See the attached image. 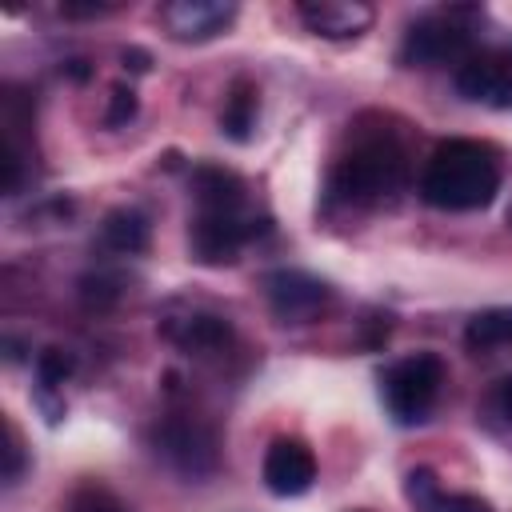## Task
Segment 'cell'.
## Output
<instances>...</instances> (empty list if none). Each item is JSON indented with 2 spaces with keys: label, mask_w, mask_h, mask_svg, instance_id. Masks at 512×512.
Segmentation results:
<instances>
[{
  "label": "cell",
  "mask_w": 512,
  "mask_h": 512,
  "mask_svg": "<svg viewBox=\"0 0 512 512\" xmlns=\"http://www.w3.org/2000/svg\"><path fill=\"white\" fill-rule=\"evenodd\" d=\"M500 192V152L484 140H440L420 172V200L440 212H480Z\"/></svg>",
  "instance_id": "6da1fadb"
},
{
  "label": "cell",
  "mask_w": 512,
  "mask_h": 512,
  "mask_svg": "<svg viewBox=\"0 0 512 512\" xmlns=\"http://www.w3.org/2000/svg\"><path fill=\"white\" fill-rule=\"evenodd\" d=\"M408 180V160L404 148L384 132V136H368L360 144H352V152H344L332 172H328V204L340 208H376L384 200H392L396 192H404Z\"/></svg>",
  "instance_id": "7a4b0ae2"
},
{
  "label": "cell",
  "mask_w": 512,
  "mask_h": 512,
  "mask_svg": "<svg viewBox=\"0 0 512 512\" xmlns=\"http://www.w3.org/2000/svg\"><path fill=\"white\" fill-rule=\"evenodd\" d=\"M440 388H444V360L436 352L400 356L396 364H388L380 372V400H384L388 416L404 428L424 424L432 416Z\"/></svg>",
  "instance_id": "3957f363"
},
{
  "label": "cell",
  "mask_w": 512,
  "mask_h": 512,
  "mask_svg": "<svg viewBox=\"0 0 512 512\" xmlns=\"http://www.w3.org/2000/svg\"><path fill=\"white\" fill-rule=\"evenodd\" d=\"M476 8H440L408 24L400 40V60L408 68H436V64H464L476 48Z\"/></svg>",
  "instance_id": "277c9868"
},
{
  "label": "cell",
  "mask_w": 512,
  "mask_h": 512,
  "mask_svg": "<svg viewBox=\"0 0 512 512\" xmlns=\"http://www.w3.org/2000/svg\"><path fill=\"white\" fill-rule=\"evenodd\" d=\"M152 452L184 480H204L220 468V440L216 432L188 412H168L152 428Z\"/></svg>",
  "instance_id": "5b68a950"
},
{
  "label": "cell",
  "mask_w": 512,
  "mask_h": 512,
  "mask_svg": "<svg viewBox=\"0 0 512 512\" xmlns=\"http://www.w3.org/2000/svg\"><path fill=\"white\" fill-rule=\"evenodd\" d=\"M256 220L244 212V204H232V208H196L192 216V228H188V248L200 264L208 268H224V264H236L240 248L256 236Z\"/></svg>",
  "instance_id": "8992f818"
},
{
  "label": "cell",
  "mask_w": 512,
  "mask_h": 512,
  "mask_svg": "<svg viewBox=\"0 0 512 512\" xmlns=\"http://www.w3.org/2000/svg\"><path fill=\"white\" fill-rule=\"evenodd\" d=\"M456 92L472 104L512 112V48H476L456 64Z\"/></svg>",
  "instance_id": "52a82bcc"
},
{
  "label": "cell",
  "mask_w": 512,
  "mask_h": 512,
  "mask_svg": "<svg viewBox=\"0 0 512 512\" xmlns=\"http://www.w3.org/2000/svg\"><path fill=\"white\" fill-rule=\"evenodd\" d=\"M268 308L280 324H308L328 304V284L304 268H276L264 276Z\"/></svg>",
  "instance_id": "ba28073f"
},
{
  "label": "cell",
  "mask_w": 512,
  "mask_h": 512,
  "mask_svg": "<svg viewBox=\"0 0 512 512\" xmlns=\"http://www.w3.org/2000/svg\"><path fill=\"white\" fill-rule=\"evenodd\" d=\"M156 16L172 40L204 44V40H216L220 32H228V24L236 20V4L232 0H172Z\"/></svg>",
  "instance_id": "9c48e42d"
},
{
  "label": "cell",
  "mask_w": 512,
  "mask_h": 512,
  "mask_svg": "<svg viewBox=\"0 0 512 512\" xmlns=\"http://www.w3.org/2000/svg\"><path fill=\"white\" fill-rule=\"evenodd\" d=\"M160 332L168 344H176L188 356H216L232 344V324L220 312L208 308H184V312H168L160 320Z\"/></svg>",
  "instance_id": "30bf717a"
},
{
  "label": "cell",
  "mask_w": 512,
  "mask_h": 512,
  "mask_svg": "<svg viewBox=\"0 0 512 512\" xmlns=\"http://www.w3.org/2000/svg\"><path fill=\"white\" fill-rule=\"evenodd\" d=\"M260 476H264V488L272 496H304L316 484V456L304 440L280 436V440L268 444Z\"/></svg>",
  "instance_id": "8fae6325"
},
{
  "label": "cell",
  "mask_w": 512,
  "mask_h": 512,
  "mask_svg": "<svg viewBox=\"0 0 512 512\" xmlns=\"http://www.w3.org/2000/svg\"><path fill=\"white\" fill-rule=\"evenodd\" d=\"M296 12L304 28L324 40H356L372 28V8L360 0H308Z\"/></svg>",
  "instance_id": "7c38bea8"
},
{
  "label": "cell",
  "mask_w": 512,
  "mask_h": 512,
  "mask_svg": "<svg viewBox=\"0 0 512 512\" xmlns=\"http://www.w3.org/2000/svg\"><path fill=\"white\" fill-rule=\"evenodd\" d=\"M404 500L412 512H492V504L472 492H448L432 468H412L404 476Z\"/></svg>",
  "instance_id": "4fadbf2b"
},
{
  "label": "cell",
  "mask_w": 512,
  "mask_h": 512,
  "mask_svg": "<svg viewBox=\"0 0 512 512\" xmlns=\"http://www.w3.org/2000/svg\"><path fill=\"white\" fill-rule=\"evenodd\" d=\"M148 236H152L148 216H144L140 208H132V204L112 208V212L104 216V224H100V244H104L108 252H116V256H136V252H144V248H148Z\"/></svg>",
  "instance_id": "5bb4252c"
},
{
  "label": "cell",
  "mask_w": 512,
  "mask_h": 512,
  "mask_svg": "<svg viewBox=\"0 0 512 512\" xmlns=\"http://www.w3.org/2000/svg\"><path fill=\"white\" fill-rule=\"evenodd\" d=\"M256 112H260V100H256V88L248 80H236L228 100H224V112H220V132L236 144H248L252 132H256Z\"/></svg>",
  "instance_id": "9a60e30c"
},
{
  "label": "cell",
  "mask_w": 512,
  "mask_h": 512,
  "mask_svg": "<svg viewBox=\"0 0 512 512\" xmlns=\"http://www.w3.org/2000/svg\"><path fill=\"white\" fill-rule=\"evenodd\" d=\"M464 344L472 352H492L512 344V304L504 308H484L464 324Z\"/></svg>",
  "instance_id": "2e32d148"
},
{
  "label": "cell",
  "mask_w": 512,
  "mask_h": 512,
  "mask_svg": "<svg viewBox=\"0 0 512 512\" xmlns=\"http://www.w3.org/2000/svg\"><path fill=\"white\" fill-rule=\"evenodd\" d=\"M68 512H128V504L116 492H108L104 484H80L68 496Z\"/></svg>",
  "instance_id": "e0dca14e"
},
{
  "label": "cell",
  "mask_w": 512,
  "mask_h": 512,
  "mask_svg": "<svg viewBox=\"0 0 512 512\" xmlns=\"http://www.w3.org/2000/svg\"><path fill=\"white\" fill-rule=\"evenodd\" d=\"M72 368H76V360H72L68 348H44V352L36 356V380H40L44 388H60V384L72 376Z\"/></svg>",
  "instance_id": "ac0fdd59"
},
{
  "label": "cell",
  "mask_w": 512,
  "mask_h": 512,
  "mask_svg": "<svg viewBox=\"0 0 512 512\" xmlns=\"http://www.w3.org/2000/svg\"><path fill=\"white\" fill-rule=\"evenodd\" d=\"M132 116H136V92H132V84H116L112 100H108V112H104V124L108 128H124Z\"/></svg>",
  "instance_id": "d6986e66"
},
{
  "label": "cell",
  "mask_w": 512,
  "mask_h": 512,
  "mask_svg": "<svg viewBox=\"0 0 512 512\" xmlns=\"http://www.w3.org/2000/svg\"><path fill=\"white\" fill-rule=\"evenodd\" d=\"M80 296H84V304L88 308H108L116 296H120V288H116V280H108V276H84L80 280Z\"/></svg>",
  "instance_id": "ffe728a7"
},
{
  "label": "cell",
  "mask_w": 512,
  "mask_h": 512,
  "mask_svg": "<svg viewBox=\"0 0 512 512\" xmlns=\"http://www.w3.org/2000/svg\"><path fill=\"white\" fill-rule=\"evenodd\" d=\"M4 436H8V448H4V456H8L4 480H8V484H16V480H20V472H24V444H20V432H16V424H12V420L4 424Z\"/></svg>",
  "instance_id": "44dd1931"
},
{
  "label": "cell",
  "mask_w": 512,
  "mask_h": 512,
  "mask_svg": "<svg viewBox=\"0 0 512 512\" xmlns=\"http://www.w3.org/2000/svg\"><path fill=\"white\" fill-rule=\"evenodd\" d=\"M492 408H496V416L512 428V372L492 388Z\"/></svg>",
  "instance_id": "7402d4cb"
},
{
  "label": "cell",
  "mask_w": 512,
  "mask_h": 512,
  "mask_svg": "<svg viewBox=\"0 0 512 512\" xmlns=\"http://www.w3.org/2000/svg\"><path fill=\"white\" fill-rule=\"evenodd\" d=\"M60 12H64V16H108L112 8H108V4H64Z\"/></svg>",
  "instance_id": "603a6c76"
},
{
  "label": "cell",
  "mask_w": 512,
  "mask_h": 512,
  "mask_svg": "<svg viewBox=\"0 0 512 512\" xmlns=\"http://www.w3.org/2000/svg\"><path fill=\"white\" fill-rule=\"evenodd\" d=\"M124 64H128L132 72H148V52H140V48H128V52H124Z\"/></svg>",
  "instance_id": "cb8c5ba5"
}]
</instances>
